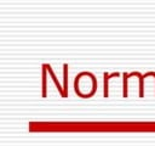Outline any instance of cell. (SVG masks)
Wrapping results in <instances>:
<instances>
[{
    "label": "cell",
    "instance_id": "6da1fadb",
    "mask_svg": "<svg viewBox=\"0 0 155 146\" xmlns=\"http://www.w3.org/2000/svg\"><path fill=\"white\" fill-rule=\"evenodd\" d=\"M74 89L80 97H91L97 89L96 77L90 72L79 73L74 80Z\"/></svg>",
    "mask_w": 155,
    "mask_h": 146
}]
</instances>
